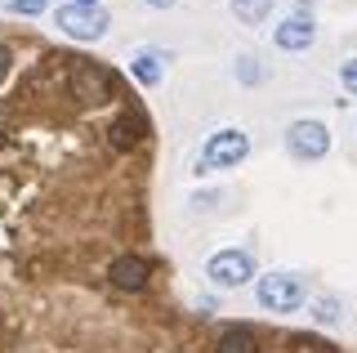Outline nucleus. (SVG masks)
<instances>
[{"label": "nucleus", "mask_w": 357, "mask_h": 353, "mask_svg": "<svg viewBox=\"0 0 357 353\" xmlns=\"http://www.w3.org/2000/svg\"><path fill=\"white\" fill-rule=\"evenodd\" d=\"M286 152L295 161H321L331 152V130L321 121H290L286 130Z\"/></svg>", "instance_id": "nucleus-5"}, {"label": "nucleus", "mask_w": 357, "mask_h": 353, "mask_svg": "<svg viewBox=\"0 0 357 353\" xmlns=\"http://www.w3.org/2000/svg\"><path fill=\"white\" fill-rule=\"evenodd\" d=\"M143 5H152V9H170V5H178V0H143Z\"/></svg>", "instance_id": "nucleus-16"}, {"label": "nucleus", "mask_w": 357, "mask_h": 353, "mask_svg": "<svg viewBox=\"0 0 357 353\" xmlns=\"http://www.w3.org/2000/svg\"><path fill=\"white\" fill-rule=\"evenodd\" d=\"M130 72L139 85H161L165 81V54L161 50H139L130 59Z\"/></svg>", "instance_id": "nucleus-8"}, {"label": "nucleus", "mask_w": 357, "mask_h": 353, "mask_svg": "<svg viewBox=\"0 0 357 353\" xmlns=\"http://www.w3.org/2000/svg\"><path fill=\"white\" fill-rule=\"evenodd\" d=\"M219 353H259V340H255V331L250 326H228L219 336Z\"/></svg>", "instance_id": "nucleus-9"}, {"label": "nucleus", "mask_w": 357, "mask_h": 353, "mask_svg": "<svg viewBox=\"0 0 357 353\" xmlns=\"http://www.w3.org/2000/svg\"><path fill=\"white\" fill-rule=\"evenodd\" d=\"M134 139H139V121L121 117L116 126H112V148H134Z\"/></svg>", "instance_id": "nucleus-11"}, {"label": "nucleus", "mask_w": 357, "mask_h": 353, "mask_svg": "<svg viewBox=\"0 0 357 353\" xmlns=\"http://www.w3.org/2000/svg\"><path fill=\"white\" fill-rule=\"evenodd\" d=\"M245 157H250V135L228 126V130H215V135L206 139L197 170H201V174H210V170H232V165H241Z\"/></svg>", "instance_id": "nucleus-1"}, {"label": "nucleus", "mask_w": 357, "mask_h": 353, "mask_svg": "<svg viewBox=\"0 0 357 353\" xmlns=\"http://www.w3.org/2000/svg\"><path fill=\"white\" fill-rule=\"evenodd\" d=\"M59 27L72 40H103L112 18L103 5H59Z\"/></svg>", "instance_id": "nucleus-3"}, {"label": "nucleus", "mask_w": 357, "mask_h": 353, "mask_svg": "<svg viewBox=\"0 0 357 353\" xmlns=\"http://www.w3.org/2000/svg\"><path fill=\"white\" fill-rule=\"evenodd\" d=\"M273 5L277 0H232V14L241 18V23H250V27H259L268 14H273Z\"/></svg>", "instance_id": "nucleus-10"}, {"label": "nucleus", "mask_w": 357, "mask_h": 353, "mask_svg": "<svg viewBox=\"0 0 357 353\" xmlns=\"http://www.w3.org/2000/svg\"><path fill=\"white\" fill-rule=\"evenodd\" d=\"M9 63H14V54H9V45H0V76L9 72Z\"/></svg>", "instance_id": "nucleus-15"}, {"label": "nucleus", "mask_w": 357, "mask_h": 353, "mask_svg": "<svg viewBox=\"0 0 357 353\" xmlns=\"http://www.w3.org/2000/svg\"><path fill=\"white\" fill-rule=\"evenodd\" d=\"M273 40H277L282 50L299 54V50H308L312 40H317V27H312V18H299V14H295V18H286V23L273 31Z\"/></svg>", "instance_id": "nucleus-7"}, {"label": "nucleus", "mask_w": 357, "mask_h": 353, "mask_svg": "<svg viewBox=\"0 0 357 353\" xmlns=\"http://www.w3.org/2000/svg\"><path fill=\"white\" fill-rule=\"evenodd\" d=\"M340 81H344V90H349V94H357V59H349L340 68Z\"/></svg>", "instance_id": "nucleus-14"}, {"label": "nucleus", "mask_w": 357, "mask_h": 353, "mask_svg": "<svg viewBox=\"0 0 357 353\" xmlns=\"http://www.w3.org/2000/svg\"><path fill=\"white\" fill-rule=\"evenodd\" d=\"M45 5H50V0H9V14H22V18H31V14H40Z\"/></svg>", "instance_id": "nucleus-12"}, {"label": "nucleus", "mask_w": 357, "mask_h": 353, "mask_svg": "<svg viewBox=\"0 0 357 353\" xmlns=\"http://www.w3.org/2000/svg\"><path fill=\"white\" fill-rule=\"evenodd\" d=\"M107 278H112V286H121V291H143L148 278H152V264L143 255H116L112 269H107Z\"/></svg>", "instance_id": "nucleus-6"}, {"label": "nucleus", "mask_w": 357, "mask_h": 353, "mask_svg": "<svg viewBox=\"0 0 357 353\" xmlns=\"http://www.w3.org/2000/svg\"><path fill=\"white\" fill-rule=\"evenodd\" d=\"M255 300H259L268 313H295V308L308 300V286H304V278H295V273H268V278H259V286H255Z\"/></svg>", "instance_id": "nucleus-2"}, {"label": "nucleus", "mask_w": 357, "mask_h": 353, "mask_svg": "<svg viewBox=\"0 0 357 353\" xmlns=\"http://www.w3.org/2000/svg\"><path fill=\"white\" fill-rule=\"evenodd\" d=\"M206 278L219 286V291H237L255 278V255L250 250H219V255H210L206 264Z\"/></svg>", "instance_id": "nucleus-4"}, {"label": "nucleus", "mask_w": 357, "mask_h": 353, "mask_svg": "<svg viewBox=\"0 0 357 353\" xmlns=\"http://www.w3.org/2000/svg\"><path fill=\"white\" fill-rule=\"evenodd\" d=\"M335 317H340V300H317V322H335Z\"/></svg>", "instance_id": "nucleus-13"}]
</instances>
